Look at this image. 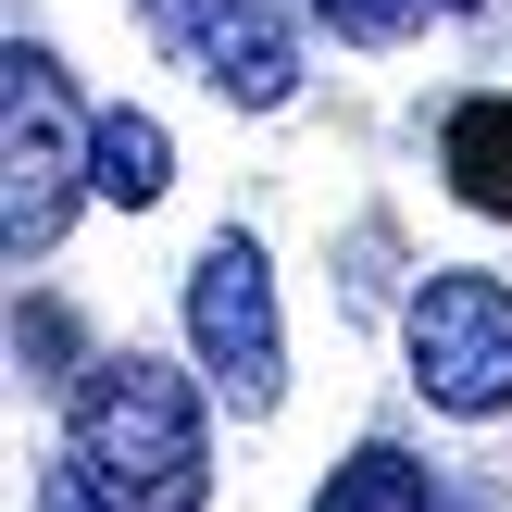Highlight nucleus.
I'll return each instance as SVG.
<instances>
[{"label": "nucleus", "instance_id": "nucleus-1", "mask_svg": "<svg viewBox=\"0 0 512 512\" xmlns=\"http://www.w3.org/2000/svg\"><path fill=\"white\" fill-rule=\"evenodd\" d=\"M63 475H88L100 512H200L213 500V425L175 363H88L63 425Z\"/></svg>", "mask_w": 512, "mask_h": 512}, {"label": "nucleus", "instance_id": "nucleus-2", "mask_svg": "<svg viewBox=\"0 0 512 512\" xmlns=\"http://www.w3.org/2000/svg\"><path fill=\"white\" fill-rule=\"evenodd\" d=\"M75 188H88V113H75L63 63L13 38L0 50V250H13V275H25V250L63 238Z\"/></svg>", "mask_w": 512, "mask_h": 512}, {"label": "nucleus", "instance_id": "nucleus-3", "mask_svg": "<svg viewBox=\"0 0 512 512\" xmlns=\"http://www.w3.org/2000/svg\"><path fill=\"white\" fill-rule=\"evenodd\" d=\"M188 350L200 375H213L238 413H275V388H288V338H275V275L250 238H213L188 263Z\"/></svg>", "mask_w": 512, "mask_h": 512}, {"label": "nucleus", "instance_id": "nucleus-4", "mask_svg": "<svg viewBox=\"0 0 512 512\" xmlns=\"http://www.w3.org/2000/svg\"><path fill=\"white\" fill-rule=\"evenodd\" d=\"M413 388L438 413H500L512 400V288L500 275H425L413 288Z\"/></svg>", "mask_w": 512, "mask_h": 512}, {"label": "nucleus", "instance_id": "nucleus-5", "mask_svg": "<svg viewBox=\"0 0 512 512\" xmlns=\"http://www.w3.org/2000/svg\"><path fill=\"white\" fill-rule=\"evenodd\" d=\"M138 13H150V38H163L200 88H225L238 113H275V100L300 88V38L275 25V0H138Z\"/></svg>", "mask_w": 512, "mask_h": 512}, {"label": "nucleus", "instance_id": "nucleus-6", "mask_svg": "<svg viewBox=\"0 0 512 512\" xmlns=\"http://www.w3.org/2000/svg\"><path fill=\"white\" fill-rule=\"evenodd\" d=\"M438 163H450V188H463L475 213H512V88H488V100H463V113H450Z\"/></svg>", "mask_w": 512, "mask_h": 512}, {"label": "nucleus", "instance_id": "nucleus-7", "mask_svg": "<svg viewBox=\"0 0 512 512\" xmlns=\"http://www.w3.org/2000/svg\"><path fill=\"white\" fill-rule=\"evenodd\" d=\"M163 163H175V150H163V125H150V113H100V125H88V188L125 200V213L163 200Z\"/></svg>", "mask_w": 512, "mask_h": 512}, {"label": "nucleus", "instance_id": "nucleus-8", "mask_svg": "<svg viewBox=\"0 0 512 512\" xmlns=\"http://www.w3.org/2000/svg\"><path fill=\"white\" fill-rule=\"evenodd\" d=\"M313 512H438V488H425L413 450H350V463L313 488Z\"/></svg>", "mask_w": 512, "mask_h": 512}, {"label": "nucleus", "instance_id": "nucleus-9", "mask_svg": "<svg viewBox=\"0 0 512 512\" xmlns=\"http://www.w3.org/2000/svg\"><path fill=\"white\" fill-rule=\"evenodd\" d=\"M313 25H338V38H400L413 25V0H300Z\"/></svg>", "mask_w": 512, "mask_h": 512}, {"label": "nucleus", "instance_id": "nucleus-10", "mask_svg": "<svg viewBox=\"0 0 512 512\" xmlns=\"http://www.w3.org/2000/svg\"><path fill=\"white\" fill-rule=\"evenodd\" d=\"M38 512H100V488H88V475H50V488H38Z\"/></svg>", "mask_w": 512, "mask_h": 512}]
</instances>
